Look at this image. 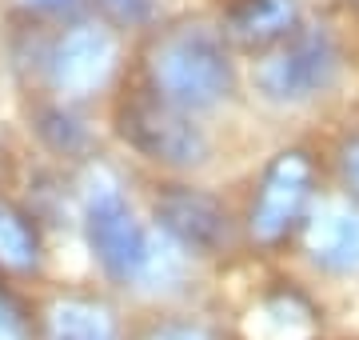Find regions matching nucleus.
<instances>
[{
  "label": "nucleus",
  "mask_w": 359,
  "mask_h": 340,
  "mask_svg": "<svg viewBox=\"0 0 359 340\" xmlns=\"http://www.w3.org/2000/svg\"><path fill=\"white\" fill-rule=\"evenodd\" d=\"M148 77H152L156 96H164L168 105L184 108V112L219 105L236 89L228 44L216 28L200 25V20H184L152 40Z\"/></svg>",
  "instance_id": "1"
},
{
  "label": "nucleus",
  "mask_w": 359,
  "mask_h": 340,
  "mask_svg": "<svg viewBox=\"0 0 359 340\" xmlns=\"http://www.w3.org/2000/svg\"><path fill=\"white\" fill-rule=\"evenodd\" d=\"M84 236L92 256L116 285H144L156 240L144 233L132 204L108 169H92L84 181Z\"/></svg>",
  "instance_id": "2"
},
{
  "label": "nucleus",
  "mask_w": 359,
  "mask_h": 340,
  "mask_svg": "<svg viewBox=\"0 0 359 340\" xmlns=\"http://www.w3.org/2000/svg\"><path fill=\"white\" fill-rule=\"evenodd\" d=\"M339 77V44L327 28H295L264 60H256V89L271 105H304L316 100Z\"/></svg>",
  "instance_id": "3"
},
{
  "label": "nucleus",
  "mask_w": 359,
  "mask_h": 340,
  "mask_svg": "<svg viewBox=\"0 0 359 340\" xmlns=\"http://www.w3.org/2000/svg\"><path fill=\"white\" fill-rule=\"evenodd\" d=\"M120 136L140 157L168 164V169H192L208 157V136L192 120V112L168 105L156 92H136L120 105Z\"/></svg>",
  "instance_id": "4"
},
{
  "label": "nucleus",
  "mask_w": 359,
  "mask_h": 340,
  "mask_svg": "<svg viewBox=\"0 0 359 340\" xmlns=\"http://www.w3.org/2000/svg\"><path fill=\"white\" fill-rule=\"evenodd\" d=\"M311 192H316V164L308 152H280L271 160L264 176H259L256 200L248 212V228L259 244H280L299 228V221L311 209Z\"/></svg>",
  "instance_id": "5"
},
{
  "label": "nucleus",
  "mask_w": 359,
  "mask_h": 340,
  "mask_svg": "<svg viewBox=\"0 0 359 340\" xmlns=\"http://www.w3.org/2000/svg\"><path fill=\"white\" fill-rule=\"evenodd\" d=\"M116 65H120V44L96 20L72 25L48 53L52 89L60 96H72V100L108 89V80L116 77Z\"/></svg>",
  "instance_id": "6"
},
{
  "label": "nucleus",
  "mask_w": 359,
  "mask_h": 340,
  "mask_svg": "<svg viewBox=\"0 0 359 340\" xmlns=\"http://www.w3.org/2000/svg\"><path fill=\"white\" fill-rule=\"evenodd\" d=\"M156 221L160 233L176 244L180 252L196 256H216L231 244V216L216 197H208L200 188H164L156 197Z\"/></svg>",
  "instance_id": "7"
},
{
  "label": "nucleus",
  "mask_w": 359,
  "mask_h": 340,
  "mask_svg": "<svg viewBox=\"0 0 359 340\" xmlns=\"http://www.w3.org/2000/svg\"><path fill=\"white\" fill-rule=\"evenodd\" d=\"M308 256L332 276H359V209L323 204L308 221Z\"/></svg>",
  "instance_id": "8"
},
{
  "label": "nucleus",
  "mask_w": 359,
  "mask_h": 340,
  "mask_svg": "<svg viewBox=\"0 0 359 340\" xmlns=\"http://www.w3.org/2000/svg\"><path fill=\"white\" fill-rule=\"evenodd\" d=\"M224 25L231 40H240L248 48H268L295 32L299 4L295 0H231Z\"/></svg>",
  "instance_id": "9"
},
{
  "label": "nucleus",
  "mask_w": 359,
  "mask_h": 340,
  "mask_svg": "<svg viewBox=\"0 0 359 340\" xmlns=\"http://www.w3.org/2000/svg\"><path fill=\"white\" fill-rule=\"evenodd\" d=\"M44 264V244L32 216L0 197V273L32 276Z\"/></svg>",
  "instance_id": "10"
},
{
  "label": "nucleus",
  "mask_w": 359,
  "mask_h": 340,
  "mask_svg": "<svg viewBox=\"0 0 359 340\" xmlns=\"http://www.w3.org/2000/svg\"><path fill=\"white\" fill-rule=\"evenodd\" d=\"M44 340H116V320L104 304L68 296L48 308Z\"/></svg>",
  "instance_id": "11"
},
{
  "label": "nucleus",
  "mask_w": 359,
  "mask_h": 340,
  "mask_svg": "<svg viewBox=\"0 0 359 340\" xmlns=\"http://www.w3.org/2000/svg\"><path fill=\"white\" fill-rule=\"evenodd\" d=\"M36 132L44 136L48 148L65 152V157H72V152H80V148L88 144V129H84L68 108H40L36 112Z\"/></svg>",
  "instance_id": "12"
},
{
  "label": "nucleus",
  "mask_w": 359,
  "mask_h": 340,
  "mask_svg": "<svg viewBox=\"0 0 359 340\" xmlns=\"http://www.w3.org/2000/svg\"><path fill=\"white\" fill-rule=\"evenodd\" d=\"M120 25H148L156 16V0H100Z\"/></svg>",
  "instance_id": "13"
},
{
  "label": "nucleus",
  "mask_w": 359,
  "mask_h": 340,
  "mask_svg": "<svg viewBox=\"0 0 359 340\" xmlns=\"http://www.w3.org/2000/svg\"><path fill=\"white\" fill-rule=\"evenodd\" d=\"M0 340H28V320L20 304L0 288Z\"/></svg>",
  "instance_id": "14"
},
{
  "label": "nucleus",
  "mask_w": 359,
  "mask_h": 340,
  "mask_svg": "<svg viewBox=\"0 0 359 340\" xmlns=\"http://www.w3.org/2000/svg\"><path fill=\"white\" fill-rule=\"evenodd\" d=\"M339 172H344V184L351 188V197L359 200V136L344 140V148H339Z\"/></svg>",
  "instance_id": "15"
},
{
  "label": "nucleus",
  "mask_w": 359,
  "mask_h": 340,
  "mask_svg": "<svg viewBox=\"0 0 359 340\" xmlns=\"http://www.w3.org/2000/svg\"><path fill=\"white\" fill-rule=\"evenodd\" d=\"M144 340H212V332H204L200 325H160Z\"/></svg>",
  "instance_id": "16"
},
{
  "label": "nucleus",
  "mask_w": 359,
  "mask_h": 340,
  "mask_svg": "<svg viewBox=\"0 0 359 340\" xmlns=\"http://www.w3.org/2000/svg\"><path fill=\"white\" fill-rule=\"evenodd\" d=\"M28 4H32V8H44V13H65L76 0H28Z\"/></svg>",
  "instance_id": "17"
}]
</instances>
